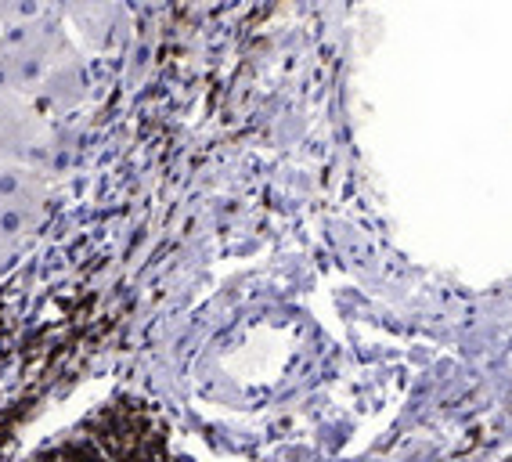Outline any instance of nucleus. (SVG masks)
Wrapping results in <instances>:
<instances>
[{
  "instance_id": "3",
  "label": "nucleus",
  "mask_w": 512,
  "mask_h": 462,
  "mask_svg": "<svg viewBox=\"0 0 512 462\" xmlns=\"http://www.w3.org/2000/svg\"><path fill=\"white\" fill-rule=\"evenodd\" d=\"M44 213H47V192L0 206V257L15 250L29 231H37L40 221H44Z\"/></svg>"
},
{
  "instance_id": "1",
  "label": "nucleus",
  "mask_w": 512,
  "mask_h": 462,
  "mask_svg": "<svg viewBox=\"0 0 512 462\" xmlns=\"http://www.w3.org/2000/svg\"><path fill=\"white\" fill-rule=\"evenodd\" d=\"M76 58L80 55L69 47L65 29L47 8L22 22L0 26V94L37 102V94Z\"/></svg>"
},
{
  "instance_id": "2",
  "label": "nucleus",
  "mask_w": 512,
  "mask_h": 462,
  "mask_svg": "<svg viewBox=\"0 0 512 462\" xmlns=\"http://www.w3.org/2000/svg\"><path fill=\"white\" fill-rule=\"evenodd\" d=\"M47 148V116L19 94H0V167L37 170Z\"/></svg>"
}]
</instances>
